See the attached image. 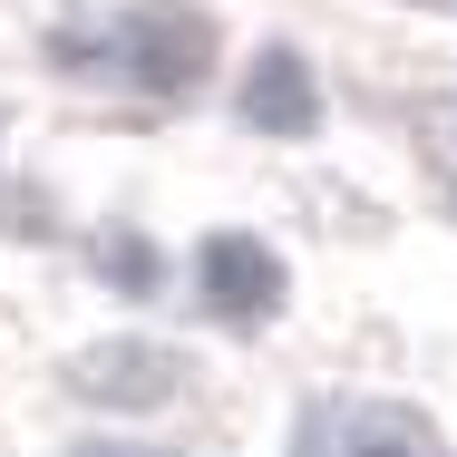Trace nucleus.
<instances>
[{"label": "nucleus", "mask_w": 457, "mask_h": 457, "mask_svg": "<svg viewBox=\"0 0 457 457\" xmlns=\"http://www.w3.org/2000/svg\"><path fill=\"white\" fill-rule=\"evenodd\" d=\"M69 389L97 399V409H156V399H176V351H156V341H97L69 361Z\"/></svg>", "instance_id": "obj_1"}, {"label": "nucleus", "mask_w": 457, "mask_h": 457, "mask_svg": "<svg viewBox=\"0 0 457 457\" xmlns=\"http://www.w3.org/2000/svg\"><path fill=\"white\" fill-rule=\"evenodd\" d=\"M204 302H214L224 321H273V302H282L273 244H253V234H214V244H204Z\"/></svg>", "instance_id": "obj_2"}, {"label": "nucleus", "mask_w": 457, "mask_h": 457, "mask_svg": "<svg viewBox=\"0 0 457 457\" xmlns=\"http://www.w3.org/2000/svg\"><path fill=\"white\" fill-rule=\"evenodd\" d=\"M244 117H253L263 137H302V127L321 117V79L302 69V49H263V59L244 69Z\"/></svg>", "instance_id": "obj_3"}, {"label": "nucleus", "mask_w": 457, "mask_h": 457, "mask_svg": "<svg viewBox=\"0 0 457 457\" xmlns=\"http://www.w3.org/2000/svg\"><path fill=\"white\" fill-rule=\"evenodd\" d=\"M127 69L137 79H156V88H195V69H204V29L185 20V10H166V0H146L137 20H127Z\"/></svg>", "instance_id": "obj_4"}, {"label": "nucleus", "mask_w": 457, "mask_h": 457, "mask_svg": "<svg viewBox=\"0 0 457 457\" xmlns=\"http://www.w3.org/2000/svg\"><path fill=\"white\" fill-rule=\"evenodd\" d=\"M351 457H448V448H438V428L419 409H370L351 428Z\"/></svg>", "instance_id": "obj_5"}, {"label": "nucleus", "mask_w": 457, "mask_h": 457, "mask_svg": "<svg viewBox=\"0 0 457 457\" xmlns=\"http://www.w3.org/2000/svg\"><path fill=\"white\" fill-rule=\"evenodd\" d=\"M107 273L127 282V292H156V244H137V234H107Z\"/></svg>", "instance_id": "obj_6"}, {"label": "nucleus", "mask_w": 457, "mask_h": 457, "mask_svg": "<svg viewBox=\"0 0 457 457\" xmlns=\"http://www.w3.org/2000/svg\"><path fill=\"white\" fill-rule=\"evenodd\" d=\"M88 457H166V448H88Z\"/></svg>", "instance_id": "obj_7"}]
</instances>
